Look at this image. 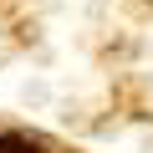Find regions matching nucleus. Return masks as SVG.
I'll return each instance as SVG.
<instances>
[{"label": "nucleus", "instance_id": "1", "mask_svg": "<svg viewBox=\"0 0 153 153\" xmlns=\"http://www.w3.org/2000/svg\"><path fill=\"white\" fill-rule=\"evenodd\" d=\"M0 153H36V148L21 143V138H0Z\"/></svg>", "mask_w": 153, "mask_h": 153}]
</instances>
